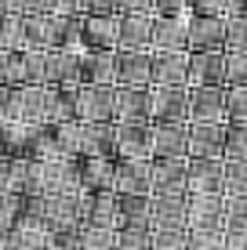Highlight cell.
<instances>
[{"instance_id":"obj_1","label":"cell","mask_w":247,"mask_h":250,"mask_svg":"<svg viewBox=\"0 0 247 250\" xmlns=\"http://www.w3.org/2000/svg\"><path fill=\"white\" fill-rule=\"evenodd\" d=\"M149 120L153 124H189V83H171V87L149 83Z\"/></svg>"},{"instance_id":"obj_2","label":"cell","mask_w":247,"mask_h":250,"mask_svg":"<svg viewBox=\"0 0 247 250\" xmlns=\"http://www.w3.org/2000/svg\"><path fill=\"white\" fill-rule=\"evenodd\" d=\"M76 120L80 124L116 120V87H109V83H80L76 87Z\"/></svg>"},{"instance_id":"obj_3","label":"cell","mask_w":247,"mask_h":250,"mask_svg":"<svg viewBox=\"0 0 247 250\" xmlns=\"http://www.w3.org/2000/svg\"><path fill=\"white\" fill-rule=\"evenodd\" d=\"M189 80V51H149V83L171 87Z\"/></svg>"},{"instance_id":"obj_4","label":"cell","mask_w":247,"mask_h":250,"mask_svg":"<svg viewBox=\"0 0 247 250\" xmlns=\"http://www.w3.org/2000/svg\"><path fill=\"white\" fill-rule=\"evenodd\" d=\"M153 192H189V156H153L149 160Z\"/></svg>"},{"instance_id":"obj_5","label":"cell","mask_w":247,"mask_h":250,"mask_svg":"<svg viewBox=\"0 0 247 250\" xmlns=\"http://www.w3.org/2000/svg\"><path fill=\"white\" fill-rule=\"evenodd\" d=\"M189 51H225V15H189Z\"/></svg>"},{"instance_id":"obj_6","label":"cell","mask_w":247,"mask_h":250,"mask_svg":"<svg viewBox=\"0 0 247 250\" xmlns=\"http://www.w3.org/2000/svg\"><path fill=\"white\" fill-rule=\"evenodd\" d=\"M189 87H225V51H189Z\"/></svg>"},{"instance_id":"obj_7","label":"cell","mask_w":247,"mask_h":250,"mask_svg":"<svg viewBox=\"0 0 247 250\" xmlns=\"http://www.w3.org/2000/svg\"><path fill=\"white\" fill-rule=\"evenodd\" d=\"M189 15H153V37L149 51H189Z\"/></svg>"},{"instance_id":"obj_8","label":"cell","mask_w":247,"mask_h":250,"mask_svg":"<svg viewBox=\"0 0 247 250\" xmlns=\"http://www.w3.org/2000/svg\"><path fill=\"white\" fill-rule=\"evenodd\" d=\"M116 120H98V124H80V156H109L116 160Z\"/></svg>"},{"instance_id":"obj_9","label":"cell","mask_w":247,"mask_h":250,"mask_svg":"<svg viewBox=\"0 0 247 250\" xmlns=\"http://www.w3.org/2000/svg\"><path fill=\"white\" fill-rule=\"evenodd\" d=\"M120 47V15H84V51Z\"/></svg>"},{"instance_id":"obj_10","label":"cell","mask_w":247,"mask_h":250,"mask_svg":"<svg viewBox=\"0 0 247 250\" xmlns=\"http://www.w3.org/2000/svg\"><path fill=\"white\" fill-rule=\"evenodd\" d=\"M189 124H225V87H189Z\"/></svg>"},{"instance_id":"obj_11","label":"cell","mask_w":247,"mask_h":250,"mask_svg":"<svg viewBox=\"0 0 247 250\" xmlns=\"http://www.w3.org/2000/svg\"><path fill=\"white\" fill-rule=\"evenodd\" d=\"M116 149L131 160H153V120H135V124H116Z\"/></svg>"},{"instance_id":"obj_12","label":"cell","mask_w":247,"mask_h":250,"mask_svg":"<svg viewBox=\"0 0 247 250\" xmlns=\"http://www.w3.org/2000/svg\"><path fill=\"white\" fill-rule=\"evenodd\" d=\"M80 192H116V160L80 156Z\"/></svg>"},{"instance_id":"obj_13","label":"cell","mask_w":247,"mask_h":250,"mask_svg":"<svg viewBox=\"0 0 247 250\" xmlns=\"http://www.w3.org/2000/svg\"><path fill=\"white\" fill-rule=\"evenodd\" d=\"M80 225H120V210H116V192H80Z\"/></svg>"},{"instance_id":"obj_14","label":"cell","mask_w":247,"mask_h":250,"mask_svg":"<svg viewBox=\"0 0 247 250\" xmlns=\"http://www.w3.org/2000/svg\"><path fill=\"white\" fill-rule=\"evenodd\" d=\"M153 225H189V192H149Z\"/></svg>"},{"instance_id":"obj_15","label":"cell","mask_w":247,"mask_h":250,"mask_svg":"<svg viewBox=\"0 0 247 250\" xmlns=\"http://www.w3.org/2000/svg\"><path fill=\"white\" fill-rule=\"evenodd\" d=\"M225 182V160L218 156H189V192H222Z\"/></svg>"},{"instance_id":"obj_16","label":"cell","mask_w":247,"mask_h":250,"mask_svg":"<svg viewBox=\"0 0 247 250\" xmlns=\"http://www.w3.org/2000/svg\"><path fill=\"white\" fill-rule=\"evenodd\" d=\"M116 87H149V51L116 47Z\"/></svg>"},{"instance_id":"obj_17","label":"cell","mask_w":247,"mask_h":250,"mask_svg":"<svg viewBox=\"0 0 247 250\" xmlns=\"http://www.w3.org/2000/svg\"><path fill=\"white\" fill-rule=\"evenodd\" d=\"M197 225L225 229V192H189V229Z\"/></svg>"},{"instance_id":"obj_18","label":"cell","mask_w":247,"mask_h":250,"mask_svg":"<svg viewBox=\"0 0 247 250\" xmlns=\"http://www.w3.org/2000/svg\"><path fill=\"white\" fill-rule=\"evenodd\" d=\"M80 83L116 87V51H80Z\"/></svg>"},{"instance_id":"obj_19","label":"cell","mask_w":247,"mask_h":250,"mask_svg":"<svg viewBox=\"0 0 247 250\" xmlns=\"http://www.w3.org/2000/svg\"><path fill=\"white\" fill-rule=\"evenodd\" d=\"M189 156L225 160V124H189Z\"/></svg>"},{"instance_id":"obj_20","label":"cell","mask_w":247,"mask_h":250,"mask_svg":"<svg viewBox=\"0 0 247 250\" xmlns=\"http://www.w3.org/2000/svg\"><path fill=\"white\" fill-rule=\"evenodd\" d=\"M116 192H153V178H149V160H131V156H116Z\"/></svg>"},{"instance_id":"obj_21","label":"cell","mask_w":247,"mask_h":250,"mask_svg":"<svg viewBox=\"0 0 247 250\" xmlns=\"http://www.w3.org/2000/svg\"><path fill=\"white\" fill-rule=\"evenodd\" d=\"M153 156H189V124H153Z\"/></svg>"},{"instance_id":"obj_22","label":"cell","mask_w":247,"mask_h":250,"mask_svg":"<svg viewBox=\"0 0 247 250\" xmlns=\"http://www.w3.org/2000/svg\"><path fill=\"white\" fill-rule=\"evenodd\" d=\"M51 47L80 55L84 51V15H51Z\"/></svg>"},{"instance_id":"obj_23","label":"cell","mask_w":247,"mask_h":250,"mask_svg":"<svg viewBox=\"0 0 247 250\" xmlns=\"http://www.w3.org/2000/svg\"><path fill=\"white\" fill-rule=\"evenodd\" d=\"M44 221H47V229L80 225V192H55V196H47Z\"/></svg>"},{"instance_id":"obj_24","label":"cell","mask_w":247,"mask_h":250,"mask_svg":"<svg viewBox=\"0 0 247 250\" xmlns=\"http://www.w3.org/2000/svg\"><path fill=\"white\" fill-rule=\"evenodd\" d=\"M47 83L55 87H80V55L76 51H47Z\"/></svg>"},{"instance_id":"obj_25","label":"cell","mask_w":247,"mask_h":250,"mask_svg":"<svg viewBox=\"0 0 247 250\" xmlns=\"http://www.w3.org/2000/svg\"><path fill=\"white\" fill-rule=\"evenodd\" d=\"M33 149V124L25 120H0V156H29Z\"/></svg>"},{"instance_id":"obj_26","label":"cell","mask_w":247,"mask_h":250,"mask_svg":"<svg viewBox=\"0 0 247 250\" xmlns=\"http://www.w3.org/2000/svg\"><path fill=\"white\" fill-rule=\"evenodd\" d=\"M80 192V156H62L47 163V196Z\"/></svg>"},{"instance_id":"obj_27","label":"cell","mask_w":247,"mask_h":250,"mask_svg":"<svg viewBox=\"0 0 247 250\" xmlns=\"http://www.w3.org/2000/svg\"><path fill=\"white\" fill-rule=\"evenodd\" d=\"M149 120V87H116V124Z\"/></svg>"},{"instance_id":"obj_28","label":"cell","mask_w":247,"mask_h":250,"mask_svg":"<svg viewBox=\"0 0 247 250\" xmlns=\"http://www.w3.org/2000/svg\"><path fill=\"white\" fill-rule=\"evenodd\" d=\"M149 37H153V15H120V47L149 51Z\"/></svg>"},{"instance_id":"obj_29","label":"cell","mask_w":247,"mask_h":250,"mask_svg":"<svg viewBox=\"0 0 247 250\" xmlns=\"http://www.w3.org/2000/svg\"><path fill=\"white\" fill-rule=\"evenodd\" d=\"M47 120L51 124L76 120V87H55V83H47Z\"/></svg>"},{"instance_id":"obj_30","label":"cell","mask_w":247,"mask_h":250,"mask_svg":"<svg viewBox=\"0 0 247 250\" xmlns=\"http://www.w3.org/2000/svg\"><path fill=\"white\" fill-rule=\"evenodd\" d=\"M116 250H153V225L146 221L116 225Z\"/></svg>"},{"instance_id":"obj_31","label":"cell","mask_w":247,"mask_h":250,"mask_svg":"<svg viewBox=\"0 0 247 250\" xmlns=\"http://www.w3.org/2000/svg\"><path fill=\"white\" fill-rule=\"evenodd\" d=\"M25 47L22 51H47L51 47V15H22Z\"/></svg>"},{"instance_id":"obj_32","label":"cell","mask_w":247,"mask_h":250,"mask_svg":"<svg viewBox=\"0 0 247 250\" xmlns=\"http://www.w3.org/2000/svg\"><path fill=\"white\" fill-rule=\"evenodd\" d=\"M22 120L25 124H44L47 120V83H40V87L22 83Z\"/></svg>"},{"instance_id":"obj_33","label":"cell","mask_w":247,"mask_h":250,"mask_svg":"<svg viewBox=\"0 0 247 250\" xmlns=\"http://www.w3.org/2000/svg\"><path fill=\"white\" fill-rule=\"evenodd\" d=\"M149 207H153L149 196H138V192H116L120 225H124V221H146V225H153V221H149Z\"/></svg>"},{"instance_id":"obj_34","label":"cell","mask_w":247,"mask_h":250,"mask_svg":"<svg viewBox=\"0 0 247 250\" xmlns=\"http://www.w3.org/2000/svg\"><path fill=\"white\" fill-rule=\"evenodd\" d=\"M153 250H189V225H153Z\"/></svg>"},{"instance_id":"obj_35","label":"cell","mask_w":247,"mask_h":250,"mask_svg":"<svg viewBox=\"0 0 247 250\" xmlns=\"http://www.w3.org/2000/svg\"><path fill=\"white\" fill-rule=\"evenodd\" d=\"M189 250H225V229L222 225L189 229Z\"/></svg>"},{"instance_id":"obj_36","label":"cell","mask_w":247,"mask_h":250,"mask_svg":"<svg viewBox=\"0 0 247 250\" xmlns=\"http://www.w3.org/2000/svg\"><path fill=\"white\" fill-rule=\"evenodd\" d=\"M22 47H25L22 15H0V51H22Z\"/></svg>"},{"instance_id":"obj_37","label":"cell","mask_w":247,"mask_h":250,"mask_svg":"<svg viewBox=\"0 0 247 250\" xmlns=\"http://www.w3.org/2000/svg\"><path fill=\"white\" fill-rule=\"evenodd\" d=\"M0 83L4 87H22L25 83L22 51H0Z\"/></svg>"},{"instance_id":"obj_38","label":"cell","mask_w":247,"mask_h":250,"mask_svg":"<svg viewBox=\"0 0 247 250\" xmlns=\"http://www.w3.org/2000/svg\"><path fill=\"white\" fill-rule=\"evenodd\" d=\"M80 243H84V250H116V229L84 225L80 229Z\"/></svg>"},{"instance_id":"obj_39","label":"cell","mask_w":247,"mask_h":250,"mask_svg":"<svg viewBox=\"0 0 247 250\" xmlns=\"http://www.w3.org/2000/svg\"><path fill=\"white\" fill-rule=\"evenodd\" d=\"M225 196H247V160H225Z\"/></svg>"},{"instance_id":"obj_40","label":"cell","mask_w":247,"mask_h":250,"mask_svg":"<svg viewBox=\"0 0 247 250\" xmlns=\"http://www.w3.org/2000/svg\"><path fill=\"white\" fill-rule=\"evenodd\" d=\"M22 69L25 83H33V87L47 83V51H22Z\"/></svg>"},{"instance_id":"obj_41","label":"cell","mask_w":247,"mask_h":250,"mask_svg":"<svg viewBox=\"0 0 247 250\" xmlns=\"http://www.w3.org/2000/svg\"><path fill=\"white\" fill-rule=\"evenodd\" d=\"M225 87H247V51H225Z\"/></svg>"},{"instance_id":"obj_42","label":"cell","mask_w":247,"mask_h":250,"mask_svg":"<svg viewBox=\"0 0 247 250\" xmlns=\"http://www.w3.org/2000/svg\"><path fill=\"white\" fill-rule=\"evenodd\" d=\"M225 51H247V15H225Z\"/></svg>"},{"instance_id":"obj_43","label":"cell","mask_w":247,"mask_h":250,"mask_svg":"<svg viewBox=\"0 0 247 250\" xmlns=\"http://www.w3.org/2000/svg\"><path fill=\"white\" fill-rule=\"evenodd\" d=\"M225 124H247V87H225Z\"/></svg>"},{"instance_id":"obj_44","label":"cell","mask_w":247,"mask_h":250,"mask_svg":"<svg viewBox=\"0 0 247 250\" xmlns=\"http://www.w3.org/2000/svg\"><path fill=\"white\" fill-rule=\"evenodd\" d=\"M225 160H247V124H225Z\"/></svg>"},{"instance_id":"obj_45","label":"cell","mask_w":247,"mask_h":250,"mask_svg":"<svg viewBox=\"0 0 247 250\" xmlns=\"http://www.w3.org/2000/svg\"><path fill=\"white\" fill-rule=\"evenodd\" d=\"M58 127V145H62L66 156H80V120H66Z\"/></svg>"},{"instance_id":"obj_46","label":"cell","mask_w":247,"mask_h":250,"mask_svg":"<svg viewBox=\"0 0 247 250\" xmlns=\"http://www.w3.org/2000/svg\"><path fill=\"white\" fill-rule=\"evenodd\" d=\"M0 120H22V87L0 83Z\"/></svg>"},{"instance_id":"obj_47","label":"cell","mask_w":247,"mask_h":250,"mask_svg":"<svg viewBox=\"0 0 247 250\" xmlns=\"http://www.w3.org/2000/svg\"><path fill=\"white\" fill-rule=\"evenodd\" d=\"M225 229H247V196H225Z\"/></svg>"},{"instance_id":"obj_48","label":"cell","mask_w":247,"mask_h":250,"mask_svg":"<svg viewBox=\"0 0 247 250\" xmlns=\"http://www.w3.org/2000/svg\"><path fill=\"white\" fill-rule=\"evenodd\" d=\"M80 229H84V225L51 229V250H84V243H80Z\"/></svg>"},{"instance_id":"obj_49","label":"cell","mask_w":247,"mask_h":250,"mask_svg":"<svg viewBox=\"0 0 247 250\" xmlns=\"http://www.w3.org/2000/svg\"><path fill=\"white\" fill-rule=\"evenodd\" d=\"M19 203H22V196L0 192V236H7V232H11L15 218H19Z\"/></svg>"},{"instance_id":"obj_50","label":"cell","mask_w":247,"mask_h":250,"mask_svg":"<svg viewBox=\"0 0 247 250\" xmlns=\"http://www.w3.org/2000/svg\"><path fill=\"white\" fill-rule=\"evenodd\" d=\"M116 15H157L153 0H116Z\"/></svg>"},{"instance_id":"obj_51","label":"cell","mask_w":247,"mask_h":250,"mask_svg":"<svg viewBox=\"0 0 247 250\" xmlns=\"http://www.w3.org/2000/svg\"><path fill=\"white\" fill-rule=\"evenodd\" d=\"M189 15H225V0H189Z\"/></svg>"},{"instance_id":"obj_52","label":"cell","mask_w":247,"mask_h":250,"mask_svg":"<svg viewBox=\"0 0 247 250\" xmlns=\"http://www.w3.org/2000/svg\"><path fill=\"white\" fill-rule=\"evenodd\" d=\"M157 15H189V0H153Z\"/></svg>"},{"instance_id":"obj_53","label":"cell","mask_w":247,"mask_h":250,"mask_svg":"<svg viewBox=\"0 0 247 250\" xmlns=\"http://www.w3.org/2000/svg\"><path fill=\"white\" fill-rule=\"evenodd\" d=\"M84 15H116V0H80Z\"/></svg>"},{"instance_id":"obj_54","label":"cell","mask_w":247,"mask_h":250,"mask_svg":"<svg viewBox=\"0 0 247 250\" xmlns=\"http://www.w3.org/2000/svg\"><path fill=\"white\" fill-rule=\"evenodd\" d=\"M11 182H15V160L0 156V192H11Z\"/></svg>"},{"instance_id":"obj_55","label":"cell","mask_w":247,"mask_h":250,"mask_svg":"<svg viewBox=\"0 0 247 250\" xmlns=\"http://www.w3.org/2000/svg\"><path fill=\"white\" fill-rule=\"evenodd\" d=\"M225 250H247V229H225Z\"/></svg>"},{"instance_id":"obj_56","label":"cell","mask_w":247,"mask_h":250,"mask_svg":"<svg viewBox=\"0 0 247 250\" xmlns=\"http://www.w3.org/2000/svg\"><path fill=\"white\" fill-rule=\"evenodd\" d=\"M55 0H25V15H51Z\"/></svg>"},{"instance_id":"obj_57","label":"cell","mask_w":247,"mask_h":250,"mask_svg":"<svg viewBox=\"0 0 247 250\" xmlns=\"http://www.w3.org/2000/svg\"><path fill=\"white\" fill-rule=\"evenodd\" d=\"M51 15H84V7H80V0H55Z\"/></svg>"},{"instance_id":"obj_58","label":"cell","mask_w":247,"mask_h":250,"mask_svg":"<svg viewBox=\"0 0 247 250\" xmlns=\"http://www.w3.org/2000/svg\"><path fill=\"white\" fill-rule=\"evenodd\" d=\"M0 15H25V0H0Z\"/></svg>"},{"instance_id":"obj_59","label":"cell","mask_w":247,"mask_h":250,"mask_svg":"<svg viewBox=\"0 0 247 250\" xmlns=\"http://www.w3.org/2000/svg\"><path fill=\"white\" fill-rule=\"evenodd\" d=\"M225 15H247V0H225Z\"/></svg>"}]
</instances>
